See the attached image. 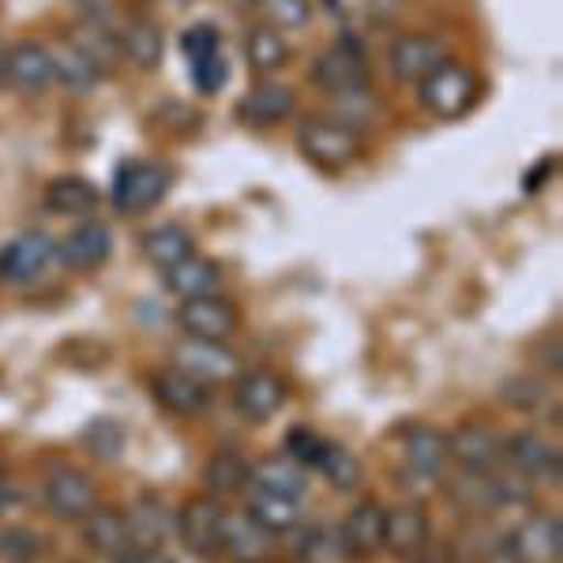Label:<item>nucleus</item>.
Returning <instances> with one entry per match:
<instances>
[{
	"instance_id": "1",
	"label": "nucleus",
	"mask_w": 563,
	"mask_h": 563,
	"mask_svg": "<svg viewBox=\"0 0 563 563\" xmlns=\"http://www.w3.org/2000/svg\"><path fill=\"white\" fill-rule=\"evenodd\" d=\"M477 76L474 68L455 65V60H443L440 68H432L421 79V106L429 109L440 121H459L466 117L477 102Z\"/></svg>"
},
{
	"instance_id": "2",
	"label": "nucleus",
	"mask_w": 563,
	"mask_h": 563,
	"mask_svg": "<svg viewBox=\"0 0 563 563\" xmlns=\"http://www.w3.org/2000/svg\"><path fill=\"white\" fill-rule=\"evenodd\" d=\"M297 147L312 166L320 169H346L361 154V135L350 124L334 121V117H308L297 129Z\"/></svg>"
},
{
	"instance_id": "3",
	"label": "nucleus",
	"mask_w": 563,
	"mask_h": 563,
	"mask_svg": "<svg viewBox=\"0 0 563 563\" xmlns=\"http://www.w3.org/2000/svg\"><path fill=\"white\" fill-rule=\"evenodd\" d=\"M174 188V169L166 162H124L113 180V207L121 214H143L158 207Z\"/></svg>"
},
{
	"instance_id": "4",
	"label": "nucleus",
	"mask_w": 563,
	"mask_h": 563,
	"mask_svg": "<svg viewBox=\"0 0 563 563\" xmlns=\"http://www.w3.org/2000/svg\"><path fill=\"white\" fill-rule=\"evenodd\" d=\"M225 519L218 496H196L180 507L177 515V533L185 541V549L199 560H214L222 556V541H225Z\"/></svg>"
},
{
	"instance_id": "5",
	"label": "nucleus",
	"mask_w": 563,
	"mask_h": 563,
	"mask_svg": "<svg viewBox=\"0 0 563 563\" xmlns=\"http://www.w3.org/2000/svg\"><path fill=\"white\" fill-rule=\"evenodd\" d=\"M42 499L57 519L84 522L98 507V485H95V477L76 466H53L42 485Z\"/></svg>"
},
{
	"instance_id": "6",
	"label": "nucleus",
	"mask_w": 563,
	"mask_h": 563,
	"mask_svg": "<svg viewBox=\"0 0 563 563\" xmlns=\"http://www.w3.org/2000/svg\"><path fill=\"white\" fill-rule=\"evenodd\" d=\"M563 552V526L560 515H530L507 538L511 563H560Z\"/></svg>"
},
{
	"instance_id": "7",
	"label": "nucleus",
	"mask_w": 563,
	"mask_h": 563,
	"mask_svg": "<svg viewBox=\"0 0 563 563\" xmlns=\"http://www.w3.org/2000/svg\"><path fill=\"white\" fill-rule=\"evenodd\" d=\"M312 79L327 95H350V90L368 87V60L353 42H339L323 49L312 65Z\"/></svg>"
},
{
	"instance_id": "8",
	"label": "nucleus",
	"mask_w": 563,
	"mask_h": 563,
	"mask_svg": "<svg viewBox=\"0 0 563 563\" xmlns=\"http://www.w3.org/2000/svg\"><path fill=\"white\" fill-rule=\"evenodd\" d=\"M448 451L462 474H493V470L504 466V440L496 435L493 424H462L448 440Z\"/></svg>"
},
{
	"instance_id": "9",
	"label": "nucleus",
	"mask_w": 563,
	"mask_h": 563,
	"mask_svg": "<svg viewBox=\"0 0 563 563\" xmlns=\"http://www.w3.org/2000/svg\"><path fill=\"white\" fill-rule=\"evenodd\" d=\"M504 462L526 481H544V485H560V448H552L538 432H515L504 443Z\"/></svg>"
},
{
	"instance_id": "10",
	"label": "nucleus",
	"mask_w": 563,
	"mask_h": 563,
	"mask_svg": "<svg viewBox=\"0 0 563 563\" xmlns=\"http://www.w3.org/2000/svg\"><path fill=\"white\" fill-rule=\"evenodd\" d=\"M177 323L188 339H203V342H225L233 331H238V308H233L225 297H192V301L180 305Z\"/></svg>"
},
{
	"instance_id": "11",
	"label": "nucleus",
	"mask_w": 563,
	"mask_h": 563,
	"mask_svg": "<svg viewBox=\"0 0 563 563\" xmlns=\"http://www.w3.org/2000/svg\"><path fill=\"white\" fill-rule=\"evenodd\" d=\"M124 522H129L135 556L158 552L162 544L177 533V515L169 511L166 499H158V496H140V499H135L129 511H124Z\"/></svg>"
},
{
	"instance_id": "12",
	"label": "nucleus",
	"mask_w": 563,
	"mask_h": 563,
	"mask_svg": "<svg viewBox=\"0 0 563 563\" xmlns=\"http://www.w3.org/2000/svg\"><path fill=\"white\" fill-rule=\"evenodd\" d=\"M53 256H57V244L38 230H26L0 249V278L15 282V286L34 282L53 263Z\"/></svg>"
},
{
	"instance_id": "13",
	"label": "nucleus",
	"mask_w": 563,
	"mask_h": 563,
	"mask_svg": "<svg viewBox=\"0 0 563 563\" xmlns=\"http://www.w3.org/2000/svg\"><path fill=\"white\" fill-rule=\"evenodd\" d=\"M174 361L180 372H188L192 379L199 384H225V379H233L241 372L238 357H233V350L225 346V342H203V339H192L185 342V346L174 350Z\"/></svg>"
},
{
	"instance_id": "14",
	"label": "nucleus",
	"mask_w": 563,
	"mask_h": 563,
	"mask_svg": "<svg viewBox=\"0 0 563 563\" xmlns=\"http://www.w3.org/2000/svg\"><path fill=\"white\" fill-rule=\"evenodd\" d=\"M84 541L90 552L113 560V563H132L135 549H132V533L129 522H124V511L117 507H95V511L84 519Z\"/></svg>"
},
{
	"instance_id": "15",
	"label": "nucleus",
	"mask_w": 563,
	"mask_h": 563,
	"mask_svg": "<svg viewBox=\"0 0 563 563\" xmlns=\"http://www.w3.org/2000/svg\"><path fill=\"white\" fill-rule=\"evenodd\" d=\"M387 60H390L395 79H402V84H421L432 68H440L443 60H448V45L440 38H432V34H406V38H398L390 45Z\"/></svg>"
},
{
	"instance_id": "16",
	"label": "nucleus",
	"mask_w": 563,
	"mask_h": 563,
	"mask_svg": "<svg viewBox=\"0 0 563 563\" xmlns=\"http://www.w3.org/2000/svg\"><path fill=\"white\" fill-rule=\"evenodd\" d=\"M109 252H113V233H109L106 222H84L60 241L57 256L68 271L76 275H90V271L106 267Z\"/></svg>"
},
{
	"instance_id": "17",
	"label": "nucleus",
	"mask_w": 563,
	"mask_h": 563,
	"mask_svg": "<svg viewBox=\"0 0 563 563\" xmlns=\"http://www.w3.org/2000/svg\"><path fill=\"white\" fill-rule=\"evenodd\" d=\"M282 406H286V387H282L271 372H249V376H241L238 387H233V410L252 424L271 421Z\"/></svg>"
},
{
	"instance_id": "18",
	"label": "nucleus",
	"mask_w": 563,
	"mask_h": 563,
	"mask_svg": "<svg viewBox=\"0 0 563 563\" xmlns=\"http://www.w3.org/2000/svg\"><path fill=\"white\" fill-rule=\"evenodd\" d=\"M384 519L387 511L376 504V499H365V504H357L353 511L342 519V552H346L350 560H368L376 556L379 549H384Z\"/></svg>"
},
{
	"instance_id": "19",
	"label": "nucleus",
	"mask_w": 563,
	"mask_h": 563,
	"mask_svg": "<svg viewBox=\"0 0 563 563\" xmlns=\"http://www.w3.org/2000/svg\"><path fill=\"white\" fill-rule=\"evenodd\" d=\"M429 544V511L417 504H406V507H395L387 511L384 519V549L390 556H402V560H413L417 552Z\"/></svg>"
},
{
	"instance_id": "20",
	"label": "nucleus",
	"mask_w": 563,
	"mask_h": 563,
	"mask_svg": "<svg viewBox=\"0 0 563 563\" xmlns=\"http://www.w3.org/2000/svg\"><path fill=\"white\" fill-rule=\"evenodd\" d=\"M154 398L177 417H199L211 406V387L199 384V379H192L180 368H166L154 379Z\"/></svg>"
},
{
	"instance_id": "21",
	"label": "nucleus",
	"mask_w": 563,
	"mask_h": 563,
	"mask_svg": "<svg viewBox=\"0 0 563 563\" xmlns=\"http://www.w3.org/2000/svg\"><path fill=\"white\" fill-rule=\"evenodd\" d=\"M8 84L23 95H42L53 84V53L38 42H15L8 49Z\"/></svg>"
},
{
	"instance_id": "22",
	"label": "nucleus",
	"mask_w": 563,
	"mask_h": 563,
	"mask_svg": "<svg viewBox=\"0 0 563 563\" xmlns=\"http://www.w3.org/2000/svg\"><path fill=\"white\" fill-rule=\"evenodd\" d=\"M222 552L233 563H267L271 552H275V533H267L260 522H252L249 515H230V519H225Z\"/></svg>"
},
{
	"instance_id": "23",
	"label": "nucleus",
	"mask_w": 563,
	"mask_h": 563,
	"mask_svg": "<svg viewBox=\"0 0 563 563\" xmlns=\"http://www.w3.org/2000/svg\"><path fill=\"white\" fill-rule=\"evenodd\" d=\"M98 203H102V192H98V185H90V180L79 177V174L53 177L49 185H45V207H49L53 214L87 218Z\"/></svg>"
},
{
	"instance_id": "24",
	"label": "nucleus",
	"mask_w": 563,
	"mask_h": 563,
	"mask_svg": "<svg viewBox=\"0 0 563 563\" xmlns=\"http://www.w3.org/2000/svg\"><path fill=\"white\" fill-rule=\"evenodd\" d=\"M289 113H294V90L282 87V84H260V87H252L249 95L241 98V106H238L241 121L256 124V129H271V124L286 121Z\"/></svg>"
},
{
	"instance_id": "25",
	"label": "nucleus",
	"mask_w": 563,
	"mask_h": 563,
	"mask_svg": "<svg viewBox=\"0 0 563 563\" xmlns=\"http://www.w3.org/2000/svg\"><path fill=\"white\" fill-rule=\"evenodd\" d=\"M244 515L278 538V533H289V530H297V526H301V499L267 493V488H252V493H249V511H244Z\"/></svg>"
},
{
	"instance_id": "26",
	"label": "nucleus",
	"mask_w": 563,
	"mask_h": 563,
	"mask_svg": "<svg viewBox=\"0 0 563 563\" xmlns=\"http://www.w3.org/2000/svg\"><path fill=\"white\" fill-rule=\"evenodd\" d=\"M166 286L169 294H177L180 301H192V297H211L222 286V267L203 256H188L177 267L166 271Z\"/></svg>"
},
{
	"instance_id": "27",
	"label": "nucleus",
	"mask_w": 563,
	"mask_h": 563,
	"mask_svg": "<svg viewBox=\"0 0 563 563\" xmlns=\"http://www.w3.org/2000/svg\"><path fill=\"white\" fill-rule=\"evenodd\" d=\"M448 462H451L448 435H443L440 429H417V432H410V440H406V466H410L417 477H421V481L443 477Z\"/></svg>"
},
{
	"instance_id": "28",
	"label": "nucleus",
	"mask_w": 563,
	"mask_h": 563,
	"mask_svg": "<svg viewBox=\"0 0 563 563\" xmlns=\"http://www.w3.org/2000/svg\"><path fill=\"white\" fill-rule=\"evenodd\" d=\"M117 45H121V57H129L140 71H151L162 65V53H166V42H162V31L151 20H132L117 34Z\"/></svg>"
},
{
	"instance_id": "29",
	"label": "nucleus",
	"mask_w": 563,
	"mask_h": 563,
	"mask_svg": "<svg viewBox=\"0 0 563 563\" xmlns=\"http://www.w3.org/2000/svg\"><path fill=\"white\" fill-rule=\"evenodd\" d=\"M244 60H249L252 71H278L289 60V42L275 26L256 23L244 31Z\"/></svg>"
},
{
	"instance_id": "30",
	"label": "nucleus",
	"mask_w": 563,
	"mask_h": 563,
	"mask_svg": "<svg viewBox=\"0 0 563 563\" xmlns=\"http://www.w3.org/2000/svg\"><path fill=\"white\" fill-rule=\"evenodd\" d=\"M192 249H196L192 233L180 230V225H158V230H151L147 238H143V256L158 271L177 267L180 260L192 256Z\"/></svg>"
},
{
	"instance_id": "31",
	"label": "nucleus",
	"mask_w": 563,
	"mask_h": 563,
	"mask_svg": "<svg viewBox=\"0 0 563 563\" xmlns=\"http://www.w3.org/2000/svg\"><path fill=\"white\" fill-rule=\"evenodd\" d=\"M252 488H267V493L278 496H294L301 499L305 493V466L294 459H263L260 466H252Z\"/></svg>"
},
{
	"instance_id": "32",
	"label": "nucleus",
	"mask_w": 563,
	"mask_h": 563,
	"mask_svg": "<svg viewBox=\"0 0 563 563\" xmlns=\"http://www.w3.org/2000/svg\"><path fill=\"white\" fill-rule=\"evenodd\" d=\"M53 53V84L68 87L71 95H84L102 79V71H98L84 53L76 49V45H60V49H49Z\"/></svg>"
},
{
	"instance_id": "33",
	"label": "nucleus",
	"mask_w": 563,
	"mask_h": 563,
	"mask_svg": "<svg viewBox=\"0 0 563 563\" xmlns=\"http://www.w3.org/2000/svg\"><path fill=\"white\" fill-rule=\"evenodd\" d=\"M71 45H76V49L84 53V57H87L98 71H106L117 57H121V45H117V34L109 31L106 23H98V20L79 23V26H76V34H71Z\"/></svg>"
},
{
	"instance_id": "34",
	"label": "nucleus",
	"mask_w": 563,
	"mask_h": 563,
	"mask_svg": "<svg viewBox=\"0 0 563 563\" xmlns=\"http://www.w3.org/2000/svg\"><path fill=\"white\" fill-rule=\"evenodd\" d=\"M499 402L507 410H519V413H538L549 402V387H544L541 376H530V372H515L499 384Z\"/></svg>"
},
{
	"instance_id": "35",
	"label": "nucleus",
	"mask_w": 563,
	"mask_h": 563,
	"mask_svg": "<svg viewBox=\"0 0 563 563\" xmlns=\"http://www.w3.org/2000/svg\"><path fill=\"white\" fill-rule=\"evenodd\" d=\"M312 470H320V474H323L327 481H331V485L339 488V493H350V488H357V485H361V462L353 459L350 451L342 448V443H331V440H327Z\"/></svg>"
},
{
	"instance_id": "36",
	"label": "nucleus",
	"mask_w": 563,
	"mask_h": 563,
	"mask_svg": "<svg viewBox=\"0 0 563 563\" xmlns=\"http://www.w3.org/2000/svg\"><path fill=\"white\" fill-rule=\"evenodd\" d=\"M249 477H252V466L241 455H214L203 470V485H207V493H214V496L241 493V488L249 485Z\"/></svg>"
},
{
	"instance_id": "37",
	"label": "nucleus",
	"mask_w": 563,
	"mask_h": 563,
	"mask_svg": "<svg viewBox=\"0 0 563 563\" xmlns=\"http://www.w3.org/2000/svg\"><path fill=\"white\" fill-rule=\"evenodd\" d=\"M252 8L275 31H301L312 20V4L308 0H252Z\"/></svg>"
},
{
	"instance_id": "38",
	"label": "nucleus",
	"mask_w": 563,
	"mask_h": 563,
	"mask_svg": "<svg viewBox=\"0 0 563 563\" xmlns=\"http://www.w3.org/2000/svg\"><path fill=\"white\" fill-rule=\"evenodd\" d=\"M455 504H462L474 515L499 511V496H496V481L493 474H462L455 481Z\"/></svg>"
},
{
	"instance_id": "39",
	"label": "nucleus",
	"mask_w": 563,
	"mask_h": 563,
	"mask_svg": "<svg viewBox=\"0 0 563 563\" xmlns=\"http://www.w3.org/2000/svg\"><path fill=\"white\" fill-rule=\"evenodd\" d=\"M45 552V538L26 526H8L0 530V560L4 563H34Z\"/></svg>"
},
{
	"instance_id": "40",
	"label": "nucleus",
	"mask_w": 563,
	"mask_h": 563,
	"mask_svg": "<svg viewBox=\"0 0 563 563\" xmlns=\"http://www.w3.org/2000/svg\"><path fill=\"white\" fill-rule=\"evenodd\" d=\"M84 448L95 459H117L124 451V424L113 417H98L84 429Z\"/></svg>"
},
{
	"instance_id": "41",
	"label": "nucleus",
	"mask_w": 563,
	"mask_h": 563,
	"mask_svg": "<svg viewBox=\"0 0 563 563\" xmlns=\"http://www.w3.org/2000/svg\"><path fill=\"white\" fill-rule=\"evenodd\" d=\"M218 42H222V38H218V31L211 23H196V26H188V31L180 34V49H185V57L192 60V65H196V60H203V57H214Z\"/></svg>"
},
{
	"instance_id": "42",
	"label": "nucleus",
	"mask_w": 563,
	"mask_h": 563,
	"mask_svg": "<svg viewBox=\"0 0 563 563\" xmlns=\"http://www.w3.org/2000/svg\"><path fill=\"white\" fill-rule=\"evenodd\" d=\"M323 443H327L323 435H316L312 429H294L286 435V455L312 470L316 459H320V451H323Z\"/></svg>"
},
{
	"instance_id": "43",
	"label": "nucleus",
	"mask_w": 563,
	"mask_h": 563,
	"mask_svg": "<svg viewBox=\"0 0 563 563\" xmlns=\"http://www.w3.org/2000/svg\"><path fill=\"white\" fill-rule=\"evenodd\" d=\"M192 84L199 95H218V90L225 87V60L218 57H203V60H196L192 65Z\"/></svg>"
},
{
	"instance_id": "44",
	"label": "nucleus",
	"mask_w": 563,
	"mask_h": 563,
	"mask_svg": "<svg viewBox=\"0 0 563 563\" xmlns=\"http://www.w3.org/2000/svg\"><path fill=\"white\" fill-rule=\"evenodd\" d=\"M533 365H538L541 376H560L563 361H560V339H544L538 350H533Z\"/></svg>"
},
{
	"instance_id": "45",
	"label": "nucleus",
	"mask_w": 563,
	"mask_h": 563,
	"mask_svg": "<svg viewBox=\"0 0 563 563\" xmlns=\"http://www.w3.org/2000/svg\"><path fill=\"white\" fill-rule=\"evenodd\" d=\"M413 563H451V556H448V552H432V549L424 552V549H421V552L413 556Z\"/></svg>"
},
{
	"instance_id": "46",
	"label": "nucleus",
	"mask_w": 563,
	"mask_h": 563,
	"mask_svg": "<svg viewBox=\"0 0 563 563\" xmlns=\"http://www.w3.org/2000/svg\"><path fill=\"white\" fill-rule=\"evenodd\" d=\"M132 563H174L169 556H158V552H147V556H135Z\"/></svg>"
},
{
	"instance_id": "47",
	"label": "nucleus",
	"mask_w": 563,
	"mask_h": 563,
	"mask_svg": "<svg viewBox=\"0 0 563 563\" xmlns=\"http://www.w3.org/2000/svg\"><path fill=\"white\" fill-rule=\"evenodd\" d=\"M8 45H0V84H8Z\"/></svg>"
},
{
	"instance_id": "48",
	"label": "nucleus",
	"mask_w": 563,
	"mask_h": 563,
	"mask_svg": "<svg viewBox=\"0 0 563 563\" xmlns=\"http://www.w3.org/2000/svg\"><path fill=\"white\" fill-rule=\"evenodd\" d=\"M0 511H4V496H0Z\"/></svg>"
}]
</instances>
